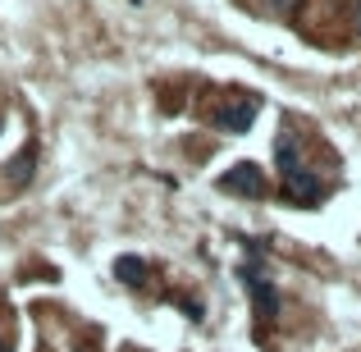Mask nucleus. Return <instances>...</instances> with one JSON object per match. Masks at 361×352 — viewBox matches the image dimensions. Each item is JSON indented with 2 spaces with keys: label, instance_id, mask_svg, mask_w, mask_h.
<instances>
[{
  "label": "nucleus",
  "instance_id": "1a4fd4ad",
  "mask_svg": "<svg viewBox=\"0 0 361 352\" xmlns=\"http://www.w3.org/2000/svg\"><path fill=\"white\" fill-rule=\"evenodd\" d=\"M357 28H361V0H357Z\"/></svg>",
  "mask_w": 361,
  "mask_h": 352
},
{
  "label": "nucleus",
  "instance_id": "39448f33",
  "mask_svg": "<svg viewBox=\"0 0 361 352\" xmlns=\"http://www.w3.org/2000/svg\"><path fill=\"white\" fill-rule=\"evenodd\" d=\"M32 160H37V147H32V142H27V147L18 151V160H14V165H9V183H14V188H23L27 178H32Z\"/></svg>",
  "mask_w": 361,
  "mask_h": 352
},
{
  "label": "nucleus",
  "instance_id": "20e7f679",
  "mask_svg": "<svg viewBox=\"0 0 361 352\" xmlns=\"http://www.w3.org/2000/svg\"><path fill=\"white\" fill-rule=\"evenodd\" d=\"M256 119V101H229V106L215 115V123H220L224 133H247Z\"/></svg>",
  "mask_w": 361,
  "mask_h": 352
},
{
  "label": "nucleus",
  "instance_id": "f257e3e1",
  "mask_svg": "<svg viewBox=\"0 0 361 352\" xmlns=\"http://www.w3.org/2000/svg\"><path fill=\"white\" fill-rule=\"evenodd\" d=\"M274 156H279V174H283V193H288V202L298 206H316L320 202V174L302 160V147L293 133H279V142H274Z\"/></svg>",
  "mask_w": 361,
  "mask_h": 352
},
{
  "label": "nucleus",
  "instance_id": "7ed1b4c3",
  "mask_svg": "<svg viewBox=\"0 0 361 352\" xmlns=\"http://www.w3.org/2000/svg\"><path fill=\"white\" fill-rule=\"evenodd\" d=\"M220 188L224 193H233V197H265V174L252 165V160H243V165H233L229 174H220Z\"/></svg>",
  "mask_w": 361,
  "mask_h": 352
},
{
  "label": "nucleus",
  "instance_id": "f03ea898",
  "mask_svg": "<svg viewBox=\"0 0 361 352\" xmlns=\"http://www.w3.org/2000/svg\"><path fill=\"white\" fill-rule=\"evenodd\" d=\"M243 284H247V293H252V307H256V320L261 325H270L274 316H279V293H274V284L261 274V265H243Z\"/></svg>",
  "mask_w": 361,
  "mask_h": 352
},
{
  "label": "nucleus",
  "instance_id": "0eeeda50",
  "mask_svg": "<svg viewBox=\"0 0 361 352\" xmlns=\"http://www.w3.org/2000/svg\"><path fill=\"white\" fill-rule=\"evenodd\" d=\"M298 5H302V0H279V14L293 18V14H298Z\"/></svg>",
  "mask_w": 361,
  "mask_h": 352
},
{
  "label": "nucleus",
  "instance_id": "423d86ee",
  "mask_svg": "<svg viewBox=\"0 0 361 352\" xmlns=\"http://www.w3.org/2000/svg\"><path fill=\"white\" fill-rule=\"evenodd\" d=\"M115 274L123 284H133V289H137L142 279H147V261H142V256H119L115 261Z\"/></svg>",
  "mask_w": 361,
  "mask_h": 352
},
{
  "label": "nucleus",
  "instance_id": "6e6552de",
  "mask_svg": "<svg viewBox=\"0 0 361 352\" xmlns=\"http://www.w3.org/2000/svg\"><path fill=\"white\" fill-rule=\"evenodd\" d=\"M0 352H9V344H5V334H0Z\"/></svg>",
  "mask_w": 361,
  "mask_h": 352
}]
</instances>
